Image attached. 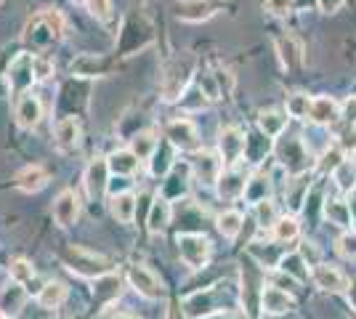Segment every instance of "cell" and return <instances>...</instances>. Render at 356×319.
Listing matches in <instances>:
<instances>
[{
	"mask_svg": "<svg viewBox=\"0 0 356 319\" xmlns=\"http://www.w3.org/2000/svg\"><path fill=\"white\" fill-rule=\"evenodd\" d=\"M64 263H67V269H72L74 274H80V277H104V274H112V263L104 259V256H99V253H90L86 247H67L64 250Z\"/></svg>",
	"mask_w": 356,
	"mask_h": 319,
	"instance_id": "1",
	"label": "cell"
},
{
	"mask_svg": "<svg viewBox=\"0 0 356 319\" xmlns=\"http://www.w3.org/2000/svg\"><path fill=\"white\" fill-rule=\"evenodd\" d=\"M277 154H280V163L287 167V173H293V176H300V173H306V170L314 165L309 149H306L303 141L296 136L282 138L280 147H277Z\"/></svg>",
	"mask_w": 356,
	"mask_h": 319,
	"instance_id": "2",
	"label": "cell"
},
{
	"mask_svg": "<svg viewBox=\"0 0 356 319\" xmlns=\"http://www.w3.org/2000/svg\"><path fill=\"white\" fill-rule=\"evenodd\" d=\"M178 250H181V259L189 269H202L210 259V243L202 234H181Z\"/></svg>",
	"mask_w": 356,
	"mask_h": 319,
	"instance_id": "3",
	"label": "cell"
},
{
	"mask_svg": "<svg viewBox=\"0 0 356 319\" xmlns=\"http://www.w3.org/2000/svg\"><path fill=\"white\" fill-rule=\"evenodd\" d=\"M312 279L316 282V288L327 290V293H343V290H348V277L341 269H335L332 263H314Z\"/></svg>",
	"mask_w": 356,
	"mask_h": 319,
	"instance_id": "4",
	"label": "cell"
},
{
	"mask_svg": "<svg viewBox=\"0 0 356 319\" xmlns=\"http://www.w3.org/2000/svg\"><path fill=\"white\" fill-rule=\"evenodd\" d=\"M128 279H131V285H134L136 293H141L144 298L149 301H154V298H163V282H160V277L154 272H149L147 266H134L131 274H128Z\"/></svg>",
	"mask_w": 356,
	"mask_h": 319,
	"instance_id": "5",
	"label": "cell"
},
{
	"mask_svg": "<svg viewBox=\"0 0 356 319\" xmlns=\"http://www.w3.org/2000/svg\"><path fill=\"white\" fill-rule=\"evenodd\" d=\"M245 147H248V141L242 136V131H237V128L221 131L218 149H221V160L226 165H237L239 160H242V154H245Z\"/></svg>",
	"mask_w": 356,
	"mask_h": 319,
	"instance_id": "6",
	"label": "cell"
},
{
	"mask_svg": "<svg viewBox=\"0 0 356 319\" xmlns=\"http://www.w3.org/2000/svg\"><path fill=\"white\" fill-rule=\"evenodd\" d=\"M184 314L186 319H205L210 314H218V306H216V290H202V293H194L184 301Z\"/></svg>",
	"mask_w": 356,
	"mask_h": 319,
	"instance_id": "7",
	"label": "cell"
},
{
	"mask_svg": "<svg viewBox=\"0 0 356 319\" xmlns=\"http://www.w3.org/2000/svg\"><path fill=\"white\" fill-rule=\"evenodd\" d=\"M165 138L178 147V149H197V144H200V138H197V128H194L189 120H173L168 122V128H165Z\"/></svg>",
	"mask_w": 356,
	"mask_h": 319,
	"instance_id": "8",
	"label": "cell"
},
{
	"mask_svg": "<svg viewBox=\"0 0 356 319\" xmlns=\"http://www.w3.org/2000/svg\"><path fill=\"white\" fill-rule=\"evenodd\" d=\"M218 195L226 199L232 197H239V195H245V186H248V176H245V170L237 165H229L223 170L221 176H218Z\"/></svg>",
	"mask_w": 356,
	"mask_h": 319,
	"instance_id": "9",
	"label": "cell"
},
{
	"mask_svg": "<svg viewBox=\"0 0 356 319\" xmlns=\"http://www.w3.org/2000/svg\"><path fill=\"white\" fill-rule=\"evenodd\" d=\"M77 215H80V199L74 192H61L56 202H54V218H56V224L64 229H70L77 221Z\"/></svg>",
	"mask_w": 356,
	"mask_h": 319,
	"instance_id": "10",
	"label": "cell"
},
{
	"mask_svg": "<svg viewBox=\"0 0 356 319\" xmlns=\"http://www.w3.org/2000/svg\"><path fill=\"white\" fill-rule=\"evenodd\" d=\"M32 59H35V56L22 54V56H16L14 64H11V69H8V80H11V88H14L16 93L27 91L32 85V77H35Z\"/></svg>",
	"mask_w": 356,
	"mask_h": 319,
	"instance_id": "11",
	"label": "cell"
},
{
	"mask_svg": "<svg viewBox=\"0 0 356 319\" xmlns=\"http://www.w3.org/2000/svg\"><path fill=\"white\" fill-rule=\"evenodd\" d=\"M261 309L266 311V314H284V311H290L293 309V295L287 293V290L277 288V285H268L264 288L261 293Z\"/></svg>",
	"mask_w": 356,
	"mask_h": 319,
	"instance_id": "12",
	"label": "cell"
},
{
	"mask_svg": "<svg viewBox=\"0 0 356 319\" xmlns=\"http://www.w3.org/2000/svg\"><path fill=\"white\" fill-rule=\"evenodd\" d=\"M106 176H109V163L96 157L88 167H86V189L90 197H102L106 189Z\"/></svg>",
	"mask_w": 356,
	"mask_h": 319,
	"instance_id": "13",
	"label": "cell"
},
{
	"mask_svg": "<svg viewBox=\"0 0 356 319\" xmlns=\"http://www.w3.org/2000/svg\"><path fill=\"white\" fill-rule=\"evenodd\" d=\"M309 117H312L316 125H330V122H335L341 117V106H338V101H335L332 96H316V99H312V112H309Z\"/></svg>",
	"mask_w": 356,
	"mask_h": 319,
	"instance_id": "14",
	"label": "cell"
},
{
	"mask_svg": "<svg viewBox=\"0 0 356 319\" xmlns=\"http://www.w3.org/2000/svg\"><path fill=\"white\" fill-rule=\"evenodd\" d=\"M40 117H43V104H40L38 96L27 93L24 99H19V104H16V120H19L22 128H35L40 122Z\"/></svg>",
	"mask_w": 356,
	"mask_h": 319,
	"instance_id": "15",
	"label": "cell"
},
{
	"mask_svg": "<svg viewBox=\"0 0 356 319\" xmlns=\"http://www.w3.org/2000/svg\"><path fill=\"white\" fill-rule=\"evenodd\" d=\"M45 183H48V173L40 165H27L16 173V186L22 192H40Z\"/></svg>",
	"mask_w": 356,
	"mask_h": 319,
	"instance_id": "16",
	"label": "cell"
},
{
	"mask_svg": "<svg viewBox=\"0 0 356 319\" xmlns=\"http://www.w3.org/2000/svg\"><path fill=\"white\" fill-rule=\"evenodd\" d=\"M24 301H27V293H24V288H22L19 282L6 285V288L0 290V311H3L6 317L19 314V309L24 306Z\"/></svg>",
	"mask_w": 356,
	"mask_h": 319,
	"instance_id": "17",
	"label": "cell"
},
{
	"mask_svg": "<svg viewBox=\"0 0 356 319\" xmlns=\"http://www.w3.org/2000/svg\"><path fill=\"white\" fill-rule=\"evenodd\" d=\"M170 215H173V208H170V202L165 197H157L152 202V208H149V215H147V229L149 231H163L168 224H170Z\"/></svg>",
	"mask_w": 356,
	"mask_h": 319,
	"instance_id": "18",
	"label": "cell"
},
{
	"mask_svg": "<svg viewBox=\"0 0 356 319\" xmlns=\"http://www.w3.org/2000/svg\"><path fill=\"white\" fill-rule=\"evenodd\" d=\"M325 215L330 218V224H335L341 229H348L354 224V211L343 199H325Z\"/></svg>",
	"mask_w": 356,
	"mask_h": 319,
	"instance_id": "19",
	"label": "cell"
},
{
	"mask_svg": "<svg viewBox=\"0 0 356 319\" xmlns=\"http://www.w3.org/2000/svg\"><path fill=\"white\" fill-rule=\"evenodd\" d=\"M56 144L61 149H74L80 144V125L72 117H64L56 122Z\"/></svg>",
	"mask_w": 356,
	"mask_h": 319,
	"instance_id": "20",
	"label": "cell"
},
{
	"mask_svg": "<svg viewBox=\"0 0 356 319\" xmlns=\"http://www.w3.org/2000/svg\"><path fill=\"white\" fill-rule=\"evenodd\" d=\"M218 167H221V160H216L213 154H197L194 157V173L202 179V181H208V183H213V181H218Z\"/></svg>",
	"mask_w": 356,
	"mask_h": 319,
	"instance_id": "21",
	"label": "cell"
},
{
	"mask_svg": "<svg viewBox=\"0 0 356 319\" xmlns=\"http://www.w3.org/2000/svg\"><path fill=\"white\" fill-rule=\"evenodd\" d=\"M213 14V8H210L208 0H184L181 6H178V16L184 19V22H202V19H208Z\"/></svg>",
	"mask_w": 356,
	"mask_h": 319,
	"instance_id": "22",
	"label": "cell"
},
{
	"mask_svg": "<svg viewBox=\"0 0 356 319\" xmlns=\"http://www.w3.org/2000/svg\"><path fill=\"white\" fill-rule=\"evenodd\" d=\"M109 170L112 173H118V176H131V173H136V167H138V157H136L134 152H128V149H120V152H115L109 160Z\"/></svg>",
	"mask_w": 356,
	"mask_h": 319,
	"instance_id": "23",
	"label": "cell"
},
{
	"mask_svg": "<svg viewBox=\"0 0 356 319\" xmlns=\"http://www.w3.org/2000/svg\"><path fill=\"white\" fill-rule=\"evenodd\" d=\"M112 215L122 221V224H131L136 215V197L131 192H122V195H115L112 197Z\"/></svg>",
	"mask_w": 356,
	"mask_h": 319,
	"instance_id": "24",
	"label": "cell"
},
{
	"mask_svg": "<svg viewBox=\"0 0 356 319\" xmlns=\"http://www.w3.org/2000/svg\"><path fill=\"white\" fill-rule=\"evenodd\" d=\"M284 125H287V117H284L282 112H264L261 117H258V128H261V133L268 138H277L282 136Z\"/></svg>",
	"mask_w": 356,
	"mask_h": 319,
	"instance_id": "25",
	"label": "cell"
},
{
	"mask_svg": "<svg viewBox=\"0 0 356 319\" xmlns=\"http://www.w3.org/2000/svg\"><path fill=\"white\" fill-rule=\"evenodd\" d=\"M268 192H271L268 176H252V179H248V186H245V199L258 205V202L268 199Z\"/></svg>",
	"mask_w": 356,
	"mask_h": 319,
	"instance_id": "26",
	"label": "cell"
},
{
	"mask_svg": "<svg viewBox=\"0 0 356 319\" xmlns=\"http://www.w3.org/2000/svg\"><path fill=\"white\" fill-rule=\"evenodd\" d=\"M280 266H282L284 274H290L298 282H306V279H309V266H306V261H303L300 253H287V256L280 261Z\"/></svg>",
	"mask_w": 356,
	"mask_h": 319,
	"instance_id": "27",
	"label": "cell"
},
{
	"mask_svg": "<svg viewBox=\"0 0 356 319\" xmlns=\"http://www.w3.org/2000/svg\"><path fill=\"white\" fill-rule=\"evenodd\" d=\"M64 298H67V288L61 282H48L38 295V304L43 309H56V306L64 304Z\"/></svg>",
	"mask_w": 356,
	"mask_h": 319,
	"instance_id": "28",
	"label": "cell"
},
{
	"mask_svg": "<svg viewBox=\"0 0 356 319\" xmlns=\"http://www.w3.org/2000/svg\"><path fill=\"white\" fill-rule=\"evenodd\" d=\"M300 227H298V221L293 215H282V218H277V224L271 227V234H274V240L277 243H290V240H296Z\"/></svg>",
	"mask_w": 356,
	"mask_h": 319,
	"instance_id": "29",
	"label": "cell"
},
{
	"mask_svg": "<svg viewBox=\"0 0 356 319\" xmlns=\"http://www.w3.org/2000/svg\"><path fill=\"white\" fill-rule=\"evenodd\" d=\"M131 152L138 157V160H149L152 154L157 152V136L152 133V131H144V133H138L134 138V147H131Z\"/></svg>",
	"mask_w": 356,
	"mask_h": 319,
	"instance_id": "30",
	"label": "cell"
},
{
	"mask_svg": "<svg viewBox=\"0 0 356 319\" xmlns=\"http://www.w3.org/2000/svg\"><path fill=\"white\" fill-rule=\"evenodd\" d=\"M332 179L338 183V189L341 192H354L356 189V167L348 163V160H343L341 165L332 170Z\"/></svg>",
	"mask_w": 356,
	"mask_h": 319,
	"instance_id": "31",
	"label": "cell"
},
{
	"mask_svg": "<svg viewBox=\"0 0 356 319\" xmlns=\"http://www.w3.org/2000/svg\"><path fill=\"white\" fill-rule=\"evenodd\" d=\"M309 112H312V99H309L306 93H293V96H287V115H290V117L303 120V117H309Z\"/></svg>",
	"mask_w": 356,
	"mask_h": 319,
	"instance_id": "32",
	"label": "cell"
},
{
	"mask_svg": "<svg viewBox=\"0 0 356 319\" xmlns=\"http://www.w3.org/2000/svg\"><path fill=\"white\" fill-rule=\"evenodd\" d=\"M239 229H242V215L237 211H223L218 215V231L223 237H237Z\"/></svg>",
	"mask_w": 356,
	"mask_h": 319,
	"instance_id": "33",
	"label": "cell"
},
{
	"mask_svg": "<svg viewBox=\"0 0 356 319\" xmlns=\"http://www.w3.org/2000/svg\"><path fill=\"white\" fill-rule=\"evenodd\" d=\"M40 22L45 24V30L51 32V38H64V30H67V24H64V16L56 11V8H51V11H45L43 16H40Z\"/></svg>",
	"mask_w": 356,
	"mask_h": 319,
	"instance_id": "34",
	"label": "cell"
},
{
	"mask_svg": "<svg viewBox=\"0 0 356 319\" xmlns=\"http://www.w3.org/2000/svg\"><path fill=\"white\" fill-rule=\"evenodd\" d=\"M120 295V277H112V274H104L99 277V288H96V298L99 301H109Z\"/></svg>",
	"mask_w": 356,
	"mask_h": 319,
	"instance_id": "35",
	"label": "cell"
},
{
	"mask_svg": "<svg viewBox=\"0 0 356 319\" xmlns=\"http://www.w3.org/2000/svg\"><path fill=\"white\" fill-rule=\"evenodd\" d=\"M255 215H258V224L261 227H274L277 224V211H274V202L271 199H264L255 205Z\"/></svg>",
	"mask_w": 356,
	"mask_h": 319,
	"instance_id": "36",
	"label": "cell"
},
{
	"mask_svg": "<svg viewBox=\"0 0 356 319\" xmlns=\"http://www.w3.org/2000/svg\"><path fill=\"white\" fill-rule=\"evenodd\" d=\"M11 277H14V282H19V285H24V282H30V279H35V269H32V263H27V261H14L11 263Z\"/></svg>",
	"mask_w": 356,
	"mask_h": 319,
	"instance_id": "37",
	"label": "cell"
},
{
	"mask_svg": "<svg viewBox=\"0 0 356 319\" xmlns=\"http://www.w3.org/2000/svg\"><path fill=\"white\" fill-rule=\"evenodd\" d=\"M86 6H88V14L99 22H106L112 16V3L109 0H88Z\"/></svg>",
	"mask_w": 356,
	"mask_h": 319,
	"instance_id": "38",
	"label": "cell"
},
{
	"mask_svg": "<svg viewBox=\"0 0 356 319\" xmlns=\"http://www.w3.org/2000/svg\"><path fill=\"white\" fill-rule=\"evenodd\" d=\"M170 165H173V157H170V149L168 152H154L152 154V173L154 176H165L168 170H170Z\"/></svg>",
	"mask_w": 356,
	"mask_h": 319,
	"instance_id": "39",
	"label": "cell"
},
{
	"mask_svg": "<svg viewBox=\"0 0 356 319\" xmlns=\"http://www.w3.org/2000/svg\"><path fill=\"white\" fill-rule=\"evenodd\" d=\"M338 253L343 259H356V231H346L338 240Z\"/></svg>",
	"mask_w": 356,
	"mask_h": 319,
	"instance_id": "40",
	"label": "cell"
},
{
	"mask_svg": "<svg viewBox=\"0 0 356 319\" xmlns=\"http://www.w3.org/2000/svg\"><path fill=\"white\" fill-rule=\"evenodd\" d=\"M32 69H35V80H48V77L54 75V64L43 56H35L32 59Z\"/></svg>",
	"mask_w": 356,
	"mask_h": 319,
	"instance_id": "41",
	"label": "cell"
},
{
	"mask_svg": "<svg viewBox=\"0 0 356 319\" xmlns=\"http://www.w3.org/2000/svg\"><path fill=\"white\" fill-rule=\"evenodd\" d=\"M341 163H343V154H341V149H338V147H330V149L325 152V157H322V165L330 167V170H335Z\"/></svg>",
	"mask_w": 356,
	"mask_h": 319,
	"instance_id": "42",
	"label": "cell"
},
{
	"mask_svg": "<svg viewBox=\"0 0 356 319\" xmlns=\"http://www.w3.org/2000/svg\"><path fill=\"white\" fill-rule=\"evenodd\" d=\"M341 117L348 122V125H354L356 122V96H351V99L341 106Z\"/></svg>",
	"mask_w": 356,
	"mask_h": 319,
	"instance_id": "43",
	"label": "cell"
},
{
	"mask_svg": "<svg viewBox=\"0 0 356 319\" xmlns=\"http://www.w3.org/2000/svg\"><path fill=\"white\" fill-rule=\"evenodd\" d=\"M290 3H293V0H266V8L274 16H284L290 11Z\"/></svg>",
	"mask_w": 356,
	"mask_h": 319,
	"instance_id": "44",
	"label": "cell"
},
{
	"mask_svg": "<svg viewBox=\"0 0 356 319\" xmlns=\"http://www.w3.org/2000/svg\"><path fill=\"white\" fill-rule=\"evenodd\" d=\"M341 6H343V0H319V8H322L325 14H335Z\"/></svg>",
	"mask_w": 356,
	"mask_h": 319,
	"instance_id": "45",
	"label": "cell"
},
{
	"mask_svg": "<svg viewBox=\"0 0 356 319\" xmlns=\"http://www.w3.org/2000/svg\"><path fill=\"white\" fill-rule=\"evenodd\" d=\"M348 301L356 309V282H348Z\"/></svg>",
	"mask_w": 356,
	"mask_h": 319,
	"instance_id": "46",
	"label": "cell"
},
{
	"mask_svg": "<svg viewBox=\"0 0 356 319\" xmlns=\"http://www.w3.org/2000/svg\"><path fill=\"white\" fill-rule=\"evenodd\" d=\"M205 319H245V317H237V314H210V317H205Z\"/></svg>",
	"mask_w": 356,
	"mask_h": 319,
	"instance_id": "47",
	"label": "cell"
},
{
	"mask_svg": "<svg viewBox=\"0 0 356 319\" xmlns=\"http://www.w3.org/2000/svg\"><path fill=\"white\" fill-rule=\"evenodd\" d=\"M72 3H88V0H72Z\"/></svg>",
	"mask_w": 356,
	"mask_h": 319,
	"instance_id": "48",
	"label": "cell"
},
{
	"mask_svg": "<svg viewBox=\"0 0 356 319\" xmlns=\"http://www.w3.org/2000/svg\"><path fill=\"white\" fill-rule=\"evenodd\" d=\"M0 319H8V317H6V314H3V311H0Z\"/></svg>",
	"mask_w": 356,
	"mask_h": 319,
	"instance_id": "49",
	"label": "cell"
},
{
	"mask_svg": "<svg viewBox=\"0 0 356 319\" xmlns=\"http://www.w3.org/2000/svg\"><path fill=\"white\" fill-rule=\"evenodd\" d=\"M118 319H131V317H118Z\"/></svg>",
	"mask_w": 356,
	"mask_h": 319,
	"instance_id": "50",
	"label": "cell"
},
{
	"mask_svg": "<svg viewBox=\"0 0 356 319\" xmlns=\"http://www.w3.org/2000/svg\"><path fill=\"white\" fill-rule=\"evenodd\" d=\"M0 3H3V0H0Z\"/></svg>",
	"mask_w": 356,
	"mask_h": 319,
	"instance_id": "51",
	"label": "cell"
}]
</instances>
